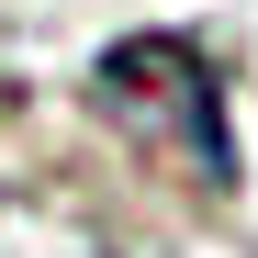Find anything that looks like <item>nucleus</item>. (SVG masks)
Returning a JSON list of instances; mask_svg holds the SVG:
<instances>
[{"label": "nucleus", "mask_w": 258, "mask_h": 258, "mask_svg": "<svg viewBox=\"0 0 258 258\" xmlns=\"http://www.w3.org/2000/svg\"><path fill=\"white\" fill-rule=\"evenodd\" d=\"M90 101L135 135L146 157H168L202 191H236V135H225V79L191 34H123L90 68Z\"/></svg>", "instance_id": "nucleus-1"}]
</instances>
